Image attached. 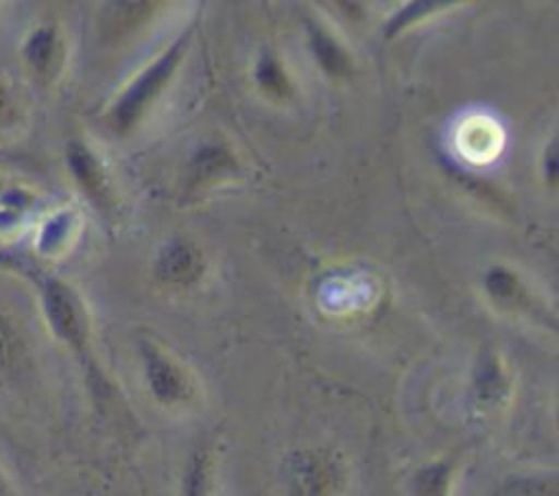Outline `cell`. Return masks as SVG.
Segmentation results:
<instances>
[{"label":"cell","instance_id":"obj_20","mask_svg":"<svg viewBox=\"0 0 559 496\" xmlns=\"http://www.w3.org/2000/svg\"><path fill=\"white\" fill-rule=\"evenodd\" d=\"M0 496H13V492H11V485H9L7 476L2 474V470H0Z\"/></svg>","mask_w":559,"mask_h":496},{"label":"cell","instance_id":"obj_19","mask_svg":"<svg viewBox=\"0 0 559 496\" xmlns=\"http://www.w3.org/2000/svg\"><path fill=\"white\" fill-rule=\"evenodd\" d=\"M555 175H557V160H555V144H550L546 149V179H548V184H555Z\"/></svg>","mask_w":559,"mask_h":496},{"label":"cell","instance_id":"obj_2","mask_svg":"<svg viewBox=\"0 0 559 496\" xmlns=\"http://www.w3.org/2000/svg\"><path fill=\"white\" fill-rule=\"evenodd\" d=\"M39 299H41L44 319L52 336L63 345H68L79 356H85L90 323H87L85 308L79 295L74 293V288L57 277H41Z\"/></svg>","mask_w":559,"mask_h":496},{"label":"cell","instance_id":"obj_3","mask_svg":"<svg viewBox=\"0 0 559 496\" xmlns=\"http://www.w3.org/2000/svg\"><path fill=\"white\" fill-rule=\"evenodd\" d=\"M284 481L288 496H332L341 472L336 461L317 450H299L286 459Z\"/></svg>","mask_w":559,"mask_h":496},{"label":"cell","instance_id":"obj_4","mask_svg":"<svg viewBox=\"0 0 559 496\" xmlns=\"http://www.w3.org/2000/svg\"><path fill=\"white\" fill-rule=\"evenodd\" d=\"M140 352H142L144 378L153 398L168 406L188 402L192 395V382H190V376L183 371V367L177 361H173L164 350H159L155 343L142 341Z\"/></svg>","mask_w":559,"mask_h":496},{"label":"cell","instance_id":"obj_9","mask_svg":"<svg viewBox=\"0 0 559 496\" xmlns=\"http://www.w3.org/2000/svg\"><path fill=\"white\" fill-rule=\"evenodd\" d=\"M452 476L454 463L450 459L426 463L408 479V496H450Z\"/></svg>","mask_w":559,"mask_h":496},{"label":"cell","instance_id":"obj_15","mask_svg":"<svg viewBox=\"0 0 559 496\" xmlns=\"http://www.w3.org/2000/svg\"><path fill=\"white\" fill-rule=\"evenodd\" d=\"M255 79H258L260 87L266 90L269 94L284 96V94L288 92V81H286V76H284V70H282V66L277 63V59L271 57V55H264V57L258 61Z\"/></svg>","mask_w":559,"mask_h":496},{"label":"cell","instance_id":"obj_5","mask_svg":"<svg viewBox=\"0 0 559 496\" xmlns=\"http://www.w3.org/2000/svg\"><path fill=\"white\" fill-rule=\"evenodd\" d=\"M203 271L201 251L188 240H173L157 258V275L170 284H190Z\"/></svg>","mask_w":559,"mask_h":496},{"label":"cell","instance_id":"obj_8","mask_svg":"<svg viewBox=\"0 0 559 496\" xmlns=\"http://www.w3.org/2000/svg\"><path fill=\"white\" fill-rule=\"evenodd\" d=\"M308 37H310L312 55L317 57L319 66L330 76H347L349 74L352 59L332 35H328L319 24L308 22Z\"/></svg>","mask_w":559,"mask_h":496},{"label":"cell","instance_id":"obj_12","mask_svg":"<svg viewBox=\"0 0 559 496\" xmlns=\"http://www.w3.org/2000/svg\"><path fill=\"white\" fill-rule=\"evenodd\" d=\"M72 221L74 216L70 212H57L55 216H50L37 234V251L41 256L57 253L72 232Z\"/></svg>","mask_w":559,"mask_h":496},{"label":"cell","instance_id":"obj_17","mask_svg":"<svg viewBox=\"0 0 559 496\" xmlns=\"http://www.w3.org/2000/svg\"><path fill=\"white\" fill-rule=\"evenodd\" d=\"M229 155L223 151V149H203L197 160H194V166H192V173L197 179H205L207 175H214V173H221L229 166Z\"/></svg>","mask_w":559,"mask_h":496},{"label":"cell","instance_id":"obj_10","mask_svg":"<svg viewBox=\"0 0 559 496\" xmlns=\"http://www.w3.org/2000/svg\"><path fill=\"white\" fill-rule=\"evenodd\" d=\"M181 496H212V452L199 446L183 472Z\"/></svg>","mask_w":559,"mask_h":496},{"label":"cell","instance_id":"obj_22","mask_svg":"<svg viewBox=\"0 0 559 496\" xmlns=\"http://www.w3.org/2000/svg\"><path fill=\"white\" fill-rule=\"evenodd\" d=\"M0 190H2V186H0Z\"/></svg>","mask_w":559,"mask_h":496},{"label":"cell","instance_id":"obj_21","mask_svg":"<svg viewBox=\"0 0 559 496\" xmlns=\"http://www.w3.org/2000/svg\"><path fill=\"white\" fill-rule=\"evenodd\" d=\"M4 105H7V90H4L2 83H0V111H2Z\"/></svg>","mask_w":559,"mask_h":496},{"label":"cell","instance_id":"obj_16","mask_svg":"<svg viewBox=\"0 0 559 496\" xmlns=\"http://www.w3.org/2000/svg\"><path fill=\"white\" fill-rule=\"evenodd\" d=\"M20 361V339L15 328L0 315V374H11Z\"/></svg>","mask_w":559,"mask_h":496},{"label":"cell","instance_id":"obj_7","mask_svg":"<svg viewBox=\"0 0 559 496\" xmlns=\"http://www.w3.org/2000/svg\"><path fill=\"white\" fill-rule=\"evenodd\" d=\"M59 46L61 42L57 28L52 24H41L24 39L22 57L37 74H48L59 59Z\"/></svg>","mask_w":559,"mask_h":496},{"label":"cell","instance_id":"obj_11","mask_svg":"<svg viewBox=\"0 0 559 496\" xmlns=\"http://www.w3.org/2000/svg\"><path fill=\"white\" fill-rule=\"evenodd\" d=\"M476 395L487 404H493L507 395V378L493 356L483 358L476 369Z\"/></svg>","mask_w":559,"mask_h":496},{"label":"cell","instance_id":"obj_1","mask_svg":"<svg viewBox=\"0 0 559 496\" xmlns=\"http://www.w3.org/2000/svg\"><path fill=\"white\" fill-rule=\"evenodd\" d=\"M190 39V31H186L159 59H155L138 79L131 81V85L120 94V98L114 103L109 111L111 127L118 131H127L133 127L144 109L153 103V98L164 90L173 72L177 70L186 46Z\"/></svg>","mask_w":559,"mask_h":496},{"label":"cell","instance_id":"obj_14","mask_svg":"<svg viewBox=\"0 0 559 496\" xmlns=\"http://www.w3.org/2000/svg\"><path fill=\"white\" fill-rule=\"evenodd\" d=\"M498 496H557V481L539 479V476H526V479H511L502 485Z\"/></svg>","mask_w":559,"mask_h":496},{"label":"cell","instance_id":"obj_6","mask_svg":"<svg viewBox=\"0 0 559 496\" xmlns=\"http://www.w3.org/2000/svg\"><path fill=\"white\" fill-rule=\"evenodd\" d=\"M68 166L76 184L85 190V194L92 197L96 203H105L107 181H105L103 166L83 142L74 140L68 144Z\"/></svg>","mask_w":559,"mask_h":496},{"label":"cell","instance_id":"obj_13","mask_svg":"<svg viewBox=\"0 0 559 496\" xmlns=\"http://www.w3.org/2000/svg\"><path fill=\"white\" fill-rule=\"evenodd\" d=\"M485 286L491 297H496L498 302H504V304H513L515 299H520L524 295L518 277L504 267L489 269L485 275Z\"/></svg>","mask_w":559,"mask_h":496},{"label":"cell","instance_id":"obj_18","mask_svg":"<svg viewBox=\"0 0 559 496\" xmlns=\"http://www.w3.org/2000/svg\"><path fill=\"white\" fill-rule=\"evenodd\" d=\"M439 7H443V2H413L411 7H406V9H402L391 22H389V31H386V35H393V33H397V31H402L406 24H411V22H415V17L419 15H424V13H430L432 9H439Z\"/></svg>","mask_w":559,"mask_h":496}]
</instances>
